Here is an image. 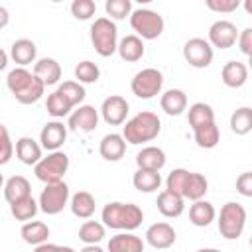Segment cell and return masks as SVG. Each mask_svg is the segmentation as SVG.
Instances as JSON below:
<instances>
[{"label": "cell", "mask_w": 252, "mask_h": 252, "mask_svg": "<svg viewBox=\"0 0 252 252\" xmlns=\"http://www.w3.org/2000/svg\"><path fill=\"white\" fill-rule=\"evenodd\" d=\"M33 75L47 87V85H55L61 79V65L53 59V57H41L35 61L33 65Z\"/></svg>", "instance_id": "19"}, {"label": "cell", "mask_w": 252, "mask_h": 252, "mask_svg": "<svg viewBox=\"0 0 252 252\" xmlns=\"http://www.w3.org/2000/svg\"><path fill=\"white\" fill-rule=\"evenodd\" d=\"M8 22H10V12H8L4 6H0V30H2V28H6V26H8Z\"/></svg>", "instance_id": "47"}, {"label": "cell", "mask_w": 252, "mask_h": 252, "mask_svg": "<svg viewBox=\"0 0 252 252\" xmlns=\"http://www.w3.org/2000/svg\"><path fill=\"white\" fill-rule=\"evenodd\" d=\"M14 156V144L10 140V132L4 124H0V165H6Z\"/></svg>", "instance_id": "43"}, {"label": "cell", "mask_w": 252, "mask_h": 252, "mask_svg": "<svg viewBox=\"0 0 252 252\" xmlns=\"http://www.w3.org/2000/svg\"><path fill=\"white\" fill-rule=\"evenodd\" d=\"M71 213L77 217V219H91L94 215V209H96V203H94V197L89 193V191H77L73 197H71Z\"/></svg>", "instance_id": "29"}, {"label": "cell", "mask_w": 252, "mask_h": 252, "mask_svg": "<svg viewBox=\"0 0 252 252\" xmlns=\"http://www.w3.org/2000/svg\"><path fill=\"white\" fill-rule=\"evenodd\" d=\"M67 169H69V156H67L65 152H61V150L49 152L45 158H41V159L33 165L35 177H37L39 181H43L45 185L63 181Z\"/></svg>", "instance_id": "5"}, {"label": "cell", "mask_w": 252, "mask_h": 252, "mask_svg": "<svg viewBox=\"0 0 252 252\" xmlns=\"http://www.w3.org/2000/svg\"><path fill=\"white\" fill-rule=\"evenodd\" d=\"M238 39V30L230 20H217L209 28V43L211 47L230 49Z\"/></svg>", "instance_id": "11"}, {"label": "cell", "mask_w": 252, "mask_h": 252, "mask_svg": "<svg viewBox=\"0 0 252 252\" xmlns=\"http://www.w3.org/2000/svg\"><path fill=\"white\" fill-rule=\"evenodd\" d=\"M144 240L132 232H118L108 240V252H144Z\"/></svg>", "instance_id": "23"}, {"label": "cell", "mask_w": 252, "mask_h": 252, "mask_svg": "<svg viewBox=\"0 0 252 252\" xmlns=\"http://www.w3.org/2000/svg\"><path fill=\"white\" fill-rule=\"evenodd\" d=\"M161 87H163V75L161 71L154 69V67H146L142 71H138L130 83V89L132 93L138 96V98H154L156 94L161 93Z\"/></svg>", "instance_id": "8"}, {"label": "cell", "mask_w": 252, "mask_h": 252, "mask_svg": "<svg viewBox=\"0 0 252 252\" xmlns=\"http://www.w3.org/2000/svg\"><path fill=\"white\" fill-rule=\"evenodd\" d=\"M45 108H47V114H51L53 118H63V116L71 114V110H73V106H71L57 91H53L51 94H47Z\"/></svg>", "instance_id": "39"}, {"label": "cell", "mask_w": 252, "mask_h": 252, "mask_svg": "<svg viewBox=\"0 0 252 252\" xmlns=\"http://www.w3.org/2000/svg\"><path fill=\"white\" fill-rule=\"evenodd\" d=\"M183 57L185 61L195 69H205L213 61V47L203 37H191L183 45Z\"/></svg>", "instance_id": "10"}, {"label": "cell", "mask_w": 252, "mask_h": 252, "mask_svg": "<svg viewBox=\"0 0 252 252\" xmlns=\"http://www.w3.org/2000/svg\"><path fill=\"white\" fill-rule=\"evenodd\" d=\"M230 130L236 136H246L252 130V108L250 106H240L232 112L230 116Z\"/></svg>", "instance_id": "35"}, {"label": "cell", "mask_w": 252, "mask_h": 252, "mask_svg": "<svg viewBox=\"0 0 252 252\" xmlns=\"http://www.w3.org/2000/svg\"><path fill=\"white\" fill-rule=\"evenodd\" d=\"M161 132V120L158 118L156 112L150 110H142L136 116H132L130 120H126V124L122 126V138L128 144H144V142H152L159 136Z\"/></svg>", "instance_id": "3"}, {"label": "cell", "mask_w": 252, "mask_h": 252, "mask_svg": "<svg viewBox=\"0 0 252 252\" xmlns=\"http://www.w3.org/2000/svg\"><path fill=\"white\" fill-rule=\"evenodd\" d=\"M236 43H238L240 51H242L246 57H250V55H252V28H244L242 32H238Z\"/></svg>", "instance_id": "45"}, {"label": "cell", "mask_w": 252, "mask_h": 252, "mask_svg": "<svg viewBox=\"0 0 252 252\" xmlns=\"http://www.w3.org/2000/svg\"><path fill=\"white\" fill-rule=\"evenodd\" d=\"M187 175H189V171H187V169H183V167L173 169V171L167 175V179H165V189H167V191H171V193L181 195Z\"/></svg>", "instance_id": "42"}, {"label": "cell", "mask_w": 252, "mask_h": 252, "mask_svg": "<svg viewBox=\"0 0 252 252\" xmlns=\"http://www.w3.org/2000/svg\"><path fill=\"white\" fill-rule=\"evenodd\" d=\"M75 132H93L98 126V110L91 104H81L77 110L69 114V124Z\"/></svg>", "instance_id": "15"}, {"label": "cell", "mask_w": 252, "mask_h": 252, "mask_svg": "<svg viewBox=\"0 0 252 252\" xmlns=\"http://www.w3.org/2000/svg\"><path fill=\"white\" fill-rule=\"evenodd\" d=\"M106 236V228L98 220H87L79 228V240L85 244H98Z\"/></svg>", "instance_id": "36"}, {"label": "cell", "mask_w": 252, "mask_h": 252, "mask_svg": "<svg viewBox=\"0 0 252 252\" xmlns=\"http://www.w3.org/2000/svg\"><path fill=\"white\" fill-rule=\"evenodd\" d=\"M130 26L136 32L134 35H138L144 41V39L159 37L165 24H163V18L158 12H154L150 8H136L130 14Z\"/></svg>", "instance_id": "7"}, {"label": "cell", "mask_w": 252, "mask_h": 252, "mask_svg": "<svg viewBox=\"0 0 252 252\" xmlns=\"http://www.w3.org/2000/svg\"><path fill=\"white\" fill-rule=\"evenodd\" d=\"M55 252H75L71 246H55Z\"/></svg>", "instance_id": "51"}, {"label": "cell", "mask_w": 252, "mask_h": 252, "mask_svg": "<svg viewBox=\"0 0 252 252\" xmlns=\"http://www.w3.org/2000/svg\"><path fill=\"white\" fill-rule=\"evenodd\" d=\"M98 152L100 156L106 159V161H118L124 154H126V142L122 138V134H106L102 140H100V146H98Z\"/></svg>", "instance_id": "20"}, {"label": "cell", "mask_w": 252, "mask_h": 252, "mask_svg": "<svg viewBox=\"0 0 252 252\" xmlns=\"http://www.w3.org/2000/svg\"><path fill=\"white\" fill-rule=\"evenodd\" d=\"M4 187V177H2V173H0V189Z\"/></svg>", "instance_id": "53"}, {"label": "cell", "mask_w": 252, "mask_h": 252, "mask_svg": "<svg viewBox=\"0 0 252 252\" xmlns=\"http://www.w3.org/2000/svg\"><path fill=\"white\" fill-rule=\"evenodd\" d=\"M37 211H39L37 201H35L32 195H30V197H24V199H20V201H16V203L10 205L12 217H14L16 220H22V222L32 220V219L37 215Z\"/></svg>", "instance_id": "33"}, {"label": "cell", "mask_w": 252, "mask_h": 252, "mask_svg": "<svg viewBox=\"0 0 252 252\" xmlns=\"http://www.w3.org/2000/svg\"><path fill=\"white\" fill-rule=\"evenodd\" d=\"M55 246H57V244H51V242H43V244L35 246V250H33V252H55Z\"/></svg>", "instance_id": "48"}, {"label": "cell", "mask_w": 252, "mask_h": 252, "mask_svg": "<svg viewBox=\"0 0 252 252\" xmlns=\"http://www.w3.org/2000/svg\"><path fill=\"white\" fill-rule=\"evenodd\" d=\"M116 51H118L120 59L128 61V63H134V61H140V59L144 57L146 47H144V41H142L138 35L130 33V35H124V37L118 41Z\"/></svg>", "instance_id": "21"}, {"label": "cell", "mask_w": 252, "mask_h": 252, "mask_svg": "<svg viewBox=\"0 0 252 252\" xmlns=\"http://www.w3.org/2000/svg\"><path fill=\"white\" fill-rule=\"evenodd\" d=\"M69 199H71V195H69L67 183L57 181V183H49L41 189L39 199H37V207L45 215H57L63 211V207L69 203Z\"/></svg>", "instance_id": "9"}, {"label": "cell", "mask_w": 252, "mask_h": 252, "mask_svg": "<svg viewBox=\"0 0 252 252\" xmlns=\"http://www.w3.org/2000/svg\"><path fill=\"white\" fill-rule=\"evenodd\" d=\"M209 191V181L203 173H197V171H189L187 179H185V185H183V191H181V197L183 199H189V201H199L205 197V193Z\"/></svg>", "instance_id": "26"}, {"label": "cell", "mask_w": 252, "mask_h": 252, "mask_svg": "<svg viewBox=\"0 0 252 252\" xmlns=\"http://www.w3.org/2000/svg\"><path fill=\"white\" fill-rule=\"evenodd\" d=\"M193 136H195V142L199 148L203 150H211L219 144L220 140V132H219V126L217 122H207L203 126H197L193 128Z\"/></svg>", "instance_id": "31"}, {"label": "cell", "mask_w": 252, "mask_h": 252, "mask_svg": "<svg viewBox=\"0 0 252 252\" xmlns=\"http://www.w3.org/2000/svg\"><path fill=\"white\" fill-rule=\"evenodd\" d=\"M158 211L167 217V219H175V217H181L183 211H185V199L177 193H171L167 189H163L159 195H158Z\"/></svg>", "instance_id": "17"}, {"label": "cell", "mask_w": 252, "mask_h": 252, "mask_svg": "<svg viewBox=\"0 0 252 252\" xmlns=\"http://www.w3.org/2000/svg\"><path fill=\"white\" fill-rule=\"evenodd\" d=\"M96 12V4L93 0H73L71 2V14L77 20H89Z\"/></svg>", "instance_id": "41"}, {"label": "cell", "mask_w": 252, "mask_h": 252, "mask_svg": "<svg viewBox=\"0 0 252 252\" xmlns=\"http://www.w3.org/2000/svg\"><path fill=\"white\" fill-rule=\"evenodd\" d=\"M2 189H4V197H6V201L10 205L16 203V201H20V199H24V197H30L32 195V185H30V181L24 175H12L4 183Z\"/></svg>", "instance_id": "27"}, {"label": "cell", "mask_w": 252, "mask_h": 252, "mask_svg": "<svg viewBox=\"0 0 252 252\" xmlns=\"http://www.w3.org/2000/svg\"><path fill=\"white\" fill-rule=\"evenodd\" d=\"M236 191L242 197H252V173L250 171H244V173L238 175V179H236Z\"/></svg>", "instance_id": "46"}, {"label": "cell", "mask_w": 252, "mask_h": 252, "mask_svg": "<svg viewBox=\"0 0 252 252\" xmlns=\"http://www.w3.org/2000/svg\"><path fill=\"white\" fill-rule=\"evenodd\" d=\"M130 112V104L124 96L120 94H110L102 100V106H100V114H102V120L110 126H120L126 122V116Z\"/></svg>", "instance_id": "12"}, {"label": "cell", "mask_w": 252, "mask_h": 252, "mask_svg": "<svg viewBox=\"0 0 252 252\" xmlns=\"http://www.w3.org/2000/svg\"><path fill=\"white\" fill-rule=\"evenodd\" d=\"M220 79L230 89H240L248 81V67L242 61H228L220 71Z\"/></svg>", "instance_id": "22"}, {"label": "cell", "mask_w": 252, "mask_h": 252, "mask_svg": "<svg viewBox=\"0 0 252 252\" xmlns=\"http://www.w3.org/2000/svg\"><path fill=\"white\" fill-rule=\"evenodd\" d=\"M10 57L14 59V63H16L18 67H26V65H30V63L35 61V57H37V47H35V43H33L32 39H28V37L16 39V41L12 43V47H10Z\"/></svg>", "instance_id": "18"}, {"label": "cell", "mask_w": 252, "mask_h": 252, "mask_svg": "<svg viewBox=\"0 0 252 252\" xmlns=\"http://www.w3.org/2000/svg\"><path fill=\"white\" fill-rule=\"evenodd\" d=\"M57 93L75 108L77 104H81L83 100H85V96H87V93H85V87L81 85V83H77V81H65V83H61L59 87H57Z\"/></svg>", "instance_id": "37"}, {"label": "cell", "mask_w": 252, "mask_h": 252, "mask_svg": "<svg viewBox=\"0 0 252 252\" xmlns=\"http://www.w3.org/2000/svg\"><path fill=\"white\" fill-rule=\"evenodd\" d=\"M6 65H8V53L0 47V71H4V69H6Z\"/></svg>", "instance_id": "50"}, {"label": "cell", "mask_w": 252, "mask_h": 252, "mask_svg": "<svg viewBox=\"0 0 252 252\" xmlns=\"http://www.w3.org/2000/svg\"><path fill=\"white\" fill-rule=\"evenodd\" d=\"M100 219H102V224L108 226V228L122 230V232H132L142 224L144 211L134 203L114 201V203H106L102 207Z\"/></svg>", "instance_id": "1"}, {"label": "cell", "mask_w": 252, "mask_h": 252, "mask_svg": "<svg viewBox=\"0 0 252 252\" xmlns=\"http://www.w3.org/2000/svg\"><path fill=\"white\" fill-rule=\"evenodd\" d=\"M16 156L22 163L26 165H35L43 156H41V146L39 142H35L33 138L30 136H22L18 142H16Z\"/></svg>", "instance_id": "24"}, {"label": "cell", "mask_w": 252, "mask_h": 252, "mask_svg": "<svg viewBox=\"0 0 252 252\" xmlns=\"http://www.w3.org/2000/svg\"><path fill=\"white\" fill-rule=\"evenodd\" d=\"M79 252H104V250H102L98 244H85Z\"/></svg>", "instance_id": "49"}, {"label": "cell", "mask_w": 252, "mask_h": 252, "mask_svg": "<svg viewBox=\"0 0 252 252\" xmlns=\"http://www.w3.org/2000/svg\"><path fill=\"white\" fill-rule=\"evenodd\" d=\"M91 41L100 57H110L118 47V30L110 18H96L91 26Z\"/></svg>", "instance_id": "4"}, {"label": "cell", "mask_w": 252, "mask_h": 252, "mask_svg": "<svg viewBox=\"0 0 252 252\" xmlns=\"http://www.w3.org/2000/svg\"><path fill=\"white\" fill-rule=\"evenodd\" d=\"M132 183L134 187L140 191V193H154L159 189L161 185V175L159 171H148V169H138L132 177Z\"/></svg>", "instance_id": "32"}, {"label": "cell", "mask_w": 252, "mask_h": 252, "mask_svg": "<svg viewBox=\"0 0 252 252\" xmlns=\"http://www.w3.org/2000/svg\"><path fill=\"white\" fill-rule=\"evenodd\" d=\"M159 106L165 114L169 116H179L185 108H187V94L181 89H169L161 94L159 98Z\"/></svg>", "instance_id": "25"}, {"label": "cell", "mask_w": 252, "mask_h": 252, "mask_svg": "<svg viewBox=\"0 0 252 252\" xmlns=\"http://www.w3.org/2000/svg\"><path fill=\"white\" fill-rule=\"evenodd\" d=\"M67 140V126L59 120H51L47 124H43L41 132H39V146L41 150L47 152H57Z\"/></svg>", "instance_id": "13"}, {"label": "cell", "mask_w": 252, "mask_h": 252, "mask_svg": "<svg viewBox=\"0 0 252 252\" xmlns=\"http://www.w3.org/2000/svg\"><path fill=\"white\" fill-rule=\"evenodd\" d=\"M187 120H189V126H191V128L203 126V124H207V122H215V110H213V106L207 104V102H195V104L189 106Z\"/></svg>", "instance_id": "34"}, {"label": "cell", "mask_w": 252, "mask_h": 252, "mask_svg": "<svg viewBox=\"0 0 252 252\" xmlns=\"http://www.w3.org/2000/svg\"><path fill=\"white\" fill-rule=\"evenodd\" d=\"M75 77H77V83L81 85H91V83H96L98 77H100V69L96 63L85 59L81 61L77 67H75Z\"/></svg>", "instance_id": "38"}, {"label": "cell", "mask_w": 252, "mask_h": 252, "mask_svg": "<svg viewBox=\"0 0 252 252\" xmlns=\"http://www.w3.org/2000/svg\"><path fill=\"white\" fill-rule=\"evenodd\" d=\"M136 165L138 169L159 171L165 165V152L158 146H146L136 154Z\"/></svg>", "instance_id": "16"}, {"label": "cell", "mask_w": 252, "mask_h": 252, "mask_svg": "<svg viewBox=\"0 0 252 252\" xmlns=\"http://www.w3.org/2000/svg\"><path fill=\"white\" fill-rule=\"evenodd\" d=\"M175 228L169 222H154L146 230V242L156 250H165L175 244Z\"/></svg>", "instance_id": "14"}, {"label": "cell", "mask_w": 252, "mask_h": 252, "mask_svg": "<svg viewBox=\"0 0 252 252\" xmlns=\"http://www.w3.org/2000/svg\"><path fill=\"white\" fill-rule=\"evenodd\" d=\"M246 226V209L240 203L228 201L219 213V232L226 240H236Z\"/></svg>", "instance_id": "6"}, {"label": "cell", "mask_w": 252, "mask_h": 252, "mask_svg": "<svg viewBox=\"0 0 252 252\" xmlns=\"http://www.w3.org/2000/svg\"><path fill=\"white\" fill-rule=\"evenodd\" d=\"M205 4H207V8H209V10H213V12L228 14V12L238 10L240 0H207Z\"/></svg>", "instance_id": "44"}, {"label": "cell", "mask_w": 252, "mask_h": 252, "mask_svg": "<svg viewBox=\"0 0 252 252\" xmlns=\"http://www.w3.org/2000/svg\"><path fill=\"white\" fill-rule=\"evenodd\" d=\"M217 217V211L213 207V203L209 201H193V205L189 207V220L195 224V226H209Z\"/></svg>", "instance_id": "28"}, {"label": "cell", "mask_w": 252, "mask_h": 252, "mask_svg": "<svg viewBox=\"0 0 252 252\" xmlns=\"http://www.w3.org/2000/svg\"><path fill=\"white\" fill-rule=\"evenodd\" d=\"M6 85L20 104H33L45 93V85L33 73H30L26 67L12 69L6 77Z\"/></svg>", "instance_id": "2"}, {"label": "cell", "mask_w": 252, "mask_h": 252, "mask_svg": "<svg viewBox=\"0 0 252 252\" xmlns=\"http://www.w3.org/2000/svg\"><path fill=\"white\" fill-rule=\"evenodd\" d=\"M197 252H220V250H217V248H199Z\"/></svg>", "instance_id": "52"}, {"label": "cell", "mask_w": 252, "mask_h": 252, "mask_svg": "<svg viewBox=\"0 0 252 252\" xmlns=\"http://www.w3.org/2000/svg\"><path fill=\"white\" fill-rule=\"evenodd\" d=\"M24 242L32 244V246H39L43 242H47V236H49V226L41 220H28L22 224V230H20Z\"/></svg>", "instance_id": "30"}, {"label": "cell", "mask_w": 252, "mask_h": 252, "mask_svg": "<svg viewBox=\"0 0 252 252\" xmlns=\"http://www.w3.org/2000/svg\"><path fill=\"white\" fill-rule=\"evenodd\" d=\"M104 10L110 18L114 20H124L126 16L132 14V2L130 0H106Z\"/></svg>", "instance_id": "40"}]
</instances>
